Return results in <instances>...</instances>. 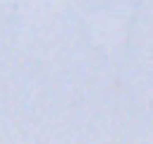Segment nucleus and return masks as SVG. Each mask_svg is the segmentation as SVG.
Listing matches in <instances>:
<instances>
[]
</instances>
